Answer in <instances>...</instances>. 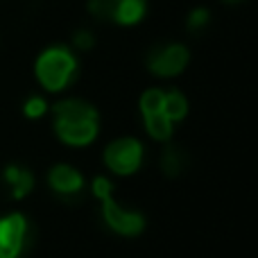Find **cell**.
Returning <instances> with one entry per match:
<instances>
[{
    "mask_svg": "<svg viewBox=\"0 0 258 258\" xmlns=\"http://www.w3.org/2000/svg\"><path fill=\"white\" fill-rule=\"evenodd\" d=\"M98 111L84 100H63L54 104V132L68 145H89L98 136Z\"/></svg>",
    "mask_w": 258,
    "mask_h": 258,
    "instance_id": "cell-1",
    "label": "cell"
},
{
    "mask_svg": "<svg viewBox=\"0 0 258 258\" xmlns=\"http://www.w3.org/2000/svg\"><path fill=\"white\" fill-rule=\"evenodd\" d=\"M77 71V59L73 57L71 50L61 48V45H52V48L43 50L36 59V80L41 82V86L52 93L66 89L71 84V80L75 77Z\"/></svg>",
    "mask_w": 258,
    "mask_h": 258,
    "instance_id": "cell-2",
    "label": "cell"
},
{
    "mask_svg": "<svg viewBox=\"0 0 258 258\" xmlns=\"http://www.w3.org/2000/svg\"><path fill=\"white\" fill-rule=\"evenodd\" d=\"M111 181L104 177L93 179V195L102 200V218L109 227L120 236H138L145 229V220L136 211H125L111 200Z\"/></svg>",
    "mask_w": 258,
    "mask_h": 258,
    "instance_id": "cell-3",
    "label": "cell"
},
{
    "mask_svg": "<svg viewBox=\"0 0 258 258\" xmlns=\"http://www.w3.org/2000/svg\"><path fill=\"white\" fill-rule=\"evenodd\" d=\"M30 242V222L23 213L0 218V258H21Z\"/></svg>",
    "mask_w": 258,
    "mask_h": 258,
    "instance_id": "cell-4",
    "label": "cell"
},
{
    "mask_svg": "<svg viewBox=\"0 0 258 258\" xmlns=\"http://www.w3.org/2000/svg\"><path fill=\"white\" fill-rule=\"evenodd\" d=\"M141 113L145 120V129L156 141H168L172 136L174 122L165 116L163 111V91L161 89H147L141 95Z\"/></svg>",
    "mask_w": 258,
    "mask_h": 258,
    "instance_id": "cell-5",
    "label": "cell"
},
{
    "mask_svg": "<svg viewBox=\"0 0 258 258\" xmlns=\"http://www.w3.org/2000/svg\"><path fill=\"white\" fill-rule=\"evenodd\" d=\"M188 59H190V54H188L186 45L161 43L147 52V68L159 77H174L186 68Z\"/></svg>",
    "mask_w": 258,
    "mask_h": 258,
    "instance_id": "cell-6",
    "label": "cell"
},
{
    "mask_svg": "<svg viewBox=\"0 0 258 258\" xmlns=\"http://www.w3.org/2000/svg\"><path fill=\"white\" fill-rule=\"evenodd\" d=\"M91 12L102 21H111L118 25H134L145 16V0H91Z\"/></svg>",
    "mask_w": 258,
    "mask_h": 258,
    "instance_id": "cell-7",
    "label": "cell"
},
{
    "mask_svg": "<svg viewBox=\"0 0 258 258\" xmlns=\"http://www.w3.org/2000/svg\"><path fill=\"white\" fill-rule=\"evenodd\" d=\"M143 145L136 138H118L104 150V163L116 174H132L141 168Z\"/></svg>",
    "mask_w": 258,
    "mask_h": 258,
    "instance_id": "cell-8",
    "label": "cell"
},
{
    "mask_svg": "<svg viewBox=\"0 0 258 258\" xmlns=\"http://www.w3.org/2000/svg\"><path fill=\"white\" fill-rule=\"evenodd\" d=\"M48 183L57 195H61L63 200H71V197H77L82 192V188H84V177H82L73 165L59 163L50 170Z\"/></svg>",
    "mask_w": 258,
    "mask_h": 258,
    "instance_id": "cell-9",
    "label": "cell"
},
{
    "mask_svg": "<svg viewBox=\"0 0 258 258\" xmlns=\"http://www.w3.org/2000/svg\"><path fill=\"white\" fill-rule=\"evenodd\" d=\"M3 183L12 200H23L34 188V174L23 165H7L3 170Z\"/></svg>",
    "mask_w": 258,
    "mask_h": 258,
    "instance_id": "cell-10",
    "label": "cell"
},
{
    "mask_svg": "<svg viewBox=\"0 0 258 258\" xmlns=\"http://www.w3.org/2000/svg\"><path fill=\"white\" fill-rule=\"evenodd\" d=\"M186 165H188V156L181 147L172 145V147H165L163 150V154H161V170H163L168 177H179Z\"/></svg>",
    "mask_w": 258,
    "mask_h": 258,
    "instance_id": "cell-11",
    "label": "cell"
},
{
    "mask_svg": "<svg viewBox=\"0 0 258 258\" xmlns=\"http://www.w3.org/2000/svg\"><path fill=\"white\" fill-rule=\"evenodd\" d=\"M163 111L172 122L181 120V118L188 113L186 98H183L179 91H174V89L172 91H163Z\"/></svg>",
    "mask_w": 258,
    "mask_h": 258,
    "instance_id": "cell-12",
    "label": "cell"
},
{
    "mask_svg": "<svg viewBox=\"0 0 258 258\" xmlns=\"http://www.w3.org/2000/svg\"><path fill=\"white\" fill-rule=\"evenodd\" d=\"M45 111H48V104H45V100L39 98V95L27 98L25 104H23V113H25L27 118H41Z\"/></svg>",
    "mask_w": 258,
    "mask_h": 258,
    "instance_id": "cell-13",
    "label": "cell"
},
{
    "mask_svg": "<svg viewBox=\"0 0 258 258\" xmlns=\"http://www.w3.org/2000/svg\"><path fill=\"white\" fill-rule=\"evenodd\" d=\"M209 9H195V12L190 14V16H188V27H190V30H202V27L204 25H209Z\"/></svg>",
    "mask_w": 258,
    "mask_h": 258,
    "instance_id": "cell-14",
    "label": "cell"
},
{
    "mask_svg": "<svg viewBox=\"0 0 258 258\" xmlns=\"http://www.w3.org/2000/svg\"><path fill=\"white\" fill-rule=\"evenodd\" d=\"M75 45L80 50H89L91 45H93V36H91V32H77L75 34Z\"/></svg>",
    "mask_w": 258,
    "mask_h": 258,
    "instance_id": "cell-15",
    "label": "cell"
},
{
    "mask_svg": "<svg viewBox=\"0 0 258 258\" xmlns=\"http://www.w3.org/2000/svg\"><path fill=\"white\" fill-rule=\"evenodd\" d=\"M224 3H231V5H236V3H240V0H224Z\"/></svg>",
    "mask_w": 258,
    "mask_h": 258,
    "instance_id": "cell-16",
    "label": "cell"
}]
</instances>
